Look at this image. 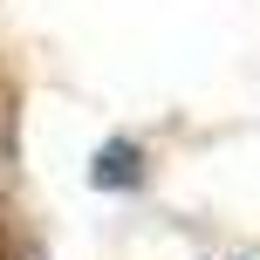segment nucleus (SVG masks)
<instances>
[{"mask_svg":"<svg viewBox=\"0 0 260 260\" xmlns=\"http://www.w3.org/2000/svg\"><path fill=\"white\" fill-rule=\"evenodd\" d=\"M89 185L96 192H137L144 185V151L130 137H110L103 151H96V165H89Z\"/></svg>","mask_w":260,"mask_h":260,"instance_id":"nucleus-1","label":"nucleus"}]
</instances>
